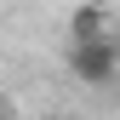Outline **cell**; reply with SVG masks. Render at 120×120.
Instances as JSON below:
<instances>
[{
  "label": "cell",
  "mask_w": 120,
  "mask_h": 120,
  "mask_svg": "<svg viewBox=\"0 0 120 120\" xmlns=\"http://www.w3.org/2000/svg\"><path fill=\"white\" fill-rule=\"evenodd\" d=\"M69 69H74V80H86V86H114V74H120V40H74L69 46Z\"/></svg>",
  "instance_id": "6da1fadb"
},
{
  "label": "cell",
  "mask_w": 120,
  "mask_h": 120,
  "mask_svg": "<svg viewBox=\"0 0 120 120\" xmlns=\"http://www.w3.org/2000/svg\"><path fill=\"white\" fill-rule=\"evenodd\" d=\"M74 40H109V23H103L97 6H80V11H74Z\"/></svg>",
  "instance_id": "7a4b0ae2"
},
{
  "label": "cell",
  "mask_w": 120,
  "mask_h": 120,
  "mask_svg": "<svg viewBox=\"0 0 120 120\" xmlns=\"http://www.w3.org/2000/svg\"><path fill=\"white\" fill-rule=\"evenodd\" d=\"M52 120H63V114H52Z\"/></svg>",
  "instance_id": "3957f363"
}]
</instances>
